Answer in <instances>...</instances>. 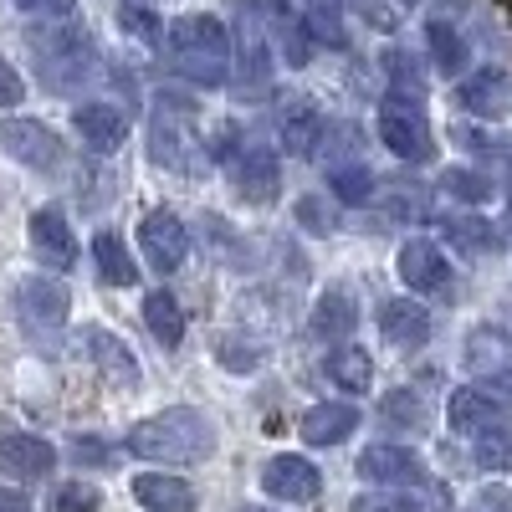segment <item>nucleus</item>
<instances>
[{"instance_id": "nucleus-23", "label": "nucleus", "mask_w": 512, "mask_h": 512, "mask_svg": "<svg viewBox=\"0 0 512 512\" xmlns=\"http://www.w3.org/2000/svg\"><path fill=\"white\" fill-rule=\"evenodd\" d=\"M144 323H149V333L159 338L164 349H175L180 338H185V308L169 292H149L144 297Z\"/></svg>"}, {"instance_id": "nucleus-40", "label": "nucleus", "mask_w": 512, "mask_h": 512, "mask_svg": "<svg viewBox=\"0 0 512 512\" xmlns=\"http://www.w3.org/2000/svg\"><path fill=\"white\" fill-rule=\"evenodd\" d=\"M21 11H31V16H67L77 0H16Z\"/></svg>"}, {"instance_id": "nucleus-30", "label": "nucleus", "mask_w": 512, "mask_h": 512, "mask_svg": "<svg viewBox=\"0 0 512 512\" xmlns=\"http://www.w3.org/2000/svg\"><path fill=\"white\" fill-rule=\"evenodd\" d=\"M472 461L482 466V472H512V436H507V431L477 436V441H472Z\"/></svg>"}, {"instance_id": "nucleus-34", "label": "nucleus", "mask_w": 512, "mask_h": 512, "mask_svg": "<svg viewBox=\"0 0 512 512\" xmlns=\"http://www.w3.org/2000/svg\"><path fill=\"white\" fill-rule=\"evenodd\" d=\"M344 6L364 21V26H374V31H395L400 21H395V6H384V0H344Z\"/></svg>"}, {"instance_id": "nucleus-21", "label": "nucleus", "mask_w": 512, "mask_h": 512, "mask_svg": "<svg viewBox=\"0 0 512 512\" xmlns=\"http://www.w3.org/2000/svg\"><path fill=\"white\" fill-rule=\"evenodd\" d=\"M359 323V308H354V297L344 287H328L318 297V308H313V333L318 338H349Z\"/></svg>"}, {"instance_id": "nucleus-1", "label": "nucleus", "mask_w": 512, "mask_h": 512, "mask_svg": "<svg viewBox=\"0 0 512 512\" xmlns=\"http://www.w3.org/2000/svg\"><path fill=\"white\" fill-rule=\"evenodd\" d=\"M128 451L144 456V461H164V466H190L205 461L216 451V420L195 405H175V410H159L149 420H139L128 431Z\"/></svg>"}, {"instance_id": "nucleus-44", "label": "nucleus", "mask_w": 512, "mask_h": 512, "mask_svg": "<svg viewBox=\"0 0 512 512\" xmlns=\"http://www.w3.org/2000/svg\"><path fill=\"white\" fill-rule=\"evenodd\" d=\"M400 6H420V0H400Z\"/></svg>"}, {"instance_id": "nucleus-5", "label": "nucleus", "mask_w": 512, "mask_h": 512, "mask_svg": "<svg viewBox=\"0 0 512 512\" xmlns=\"http://www.w3.org/2000/svg\"><path fill=\"white\" fill-rule=\"evenodd\" d=\"M139 246H144L154 272H180L190 256V236H185L180 216H169V210H149L139 221Z\"/></svg>"}, {"instance_id": "nucleus-27", "label": "nucleus", "mask_w": 512, "mask_h": 512, "mask_svg": "<svg viewBox=\"0 0 512 512\" xmlns=\"http://www.w3.org/2000/svg\"><path fill=\"white\" fill-rule=\"evenodd\" d=\"M379 415H384V425H395V431H425V400H420V390H395V395H384L379 400Z\"/></svg>"}, {"instance_id": "nucleus-36", "label": "nucleus", "mask_w": 512, "mask_h": 512, "mask_svg": "<svg viewBox=\"0 0 512 512\" xmlns=\"http://www.w3.org/2000/svg\"><path fill=\"white\" fill-rule=\"evenodd\" d=\"M384 72H390V77H400V82H410V88H420V82H425V72L415 67V57L410 52H400V47H384Z\"/></svg>"}, {"instance_id": "nucleus-37", "label": "nucleus", "mask_w": 512, "mask_h": 512, "mask_svg": "<svg viewBox=\"0 0 512 512\" xmlns=\"http://www.w3.org/2000/svg\"><path fill=\"white\" fill-rule=\"evenodd\" d=\"M26 98V82H21V72L0 57V108H11V103H21Z\"/></svg>"}, {"instance_id": "nucleus-28", "label": "nucleus", "mask_w": 512, "mask_h": 512, "mask_svg": "<svg viewBox=\"0 0 512 512\" xmlns=\"http://www.w3.org/2000/svg\"><path fill=\"white\" fill-rule=\"evenodd\" d=\"M328 185H333L338 200H349V205H364L374 195V175H369L364 164H333L328 169Z\"/></svg>"}, {"instance_id": "nucleus-26", "label": "nucleus", "mask_w": 512, "mask_h": 512, "mask_svg": "<svg viewBox=\"0 0 512 512\" xmlns=\"http://www.w3.org/2000/svg\"><path fill=\"white\" fill-rule=\"evenodd\" d=\"M93 262H98L103 282H113V287H134V277H139L134 256L123 251V241H118L113 231H98V236H93Z\"/></svg>"}, {"instance_id": "nucleus-4", "label": "nucleus", "mask_w": 512, "mask_h": 512, "mask_svg": "<svg viewBox=\"0 0 512 512\" xmlns=\"http://www.w3.org/2000/svg\"><path fill=\"white\" fill-rule=\"evenodd\" d=\"M359 477L364 482H379L384 492H400V487H420L425 482V461L410 451V446H395V441H379L359 456Z\"/></svg>"}, {"instance_id": "nucleus-24", "label": "nucleus", "mask_w": 512, "mask_h": 512, "mask_svg": "<svg viewBox=\"0 0 512 512\" xmlns=\"http://www.w3.org/2000/svg\"><path fill=\"white\" fill-rule=\"evenodd\" d=\"M328 379L338 384V390H369L374 384V359L359 349V344H344V349H333L328 354Z\"/></svg>"}, {"instance_id": "nucleus-14", "label": "nucleus", "mask_w": 512, "mask_h": 512, "mask_svg": "<svg viewBox=\"0 0 512 512\" xmlns=\"http://www.w3.org/2000/svg\"><path fill=\"white\" fill-rule=\"evenodd\" d=\"M31 246H36V256L47 267H72L77 262V236H72V226L57 216V210H36L31 216Z\"/></svg>"}, {"instance_id": "nucleus-29", "label": "nucleus", "mask_w": 512, "mask_h": 512, "mask_svg": "<svg viewBox=\"0 0 512 512\" xmlns=\"http://www.w3.org/2000/svg\"><path fill=\"white\" fill-rule=\"evenodd\" d=\"M466 364H472L477 374H502L507 369L502 338L497 333H472V338H466Z\"/></svg>"}, {"instance_id": "nucleus-12", "label": "nucleus", "mask_w": 512, "mask_h": 512, "mask_svg": "<svg viewBox=\"0 0 512 512\" xmlns=\"http://www.w3.org/2000/svg\"><path fill=\"white\" fill-rule=\"evenodd\" d=\"M52 466H57V451L41 436H26V431H6V436H0V472L36 482V477H47Z\"/></svg>"}, {"instance_id": "nucleus-35", "label": "nucleus", "mask_w": 512, "mask_h": 512, "mask_svg": "<svg viewBox=\"0 0 512 512\" xmlns=\"http://www.w3.org/2000/svg\"><path fill=\"white\" fill-rule=\"evenodd\" d=\"M118 16H123V31H128V36H139V41H149V47H154V41H159V16H154V11H139V6H123Z\"/></svg>"}, {"instance_id": "nucleus-2", "label": "nucleus", "mask_w": 512, "mask_h": 512, "mask_svg": "<svg viewBox=\"0 0 512 512\" xmlns=\"http://www.w3.org/2000/svg\"><path fill=\"white\" fill-rule=\"evenodd\" d=\"M379 139H384V149H390L395 159L420 164L425 154H431V123H425L420 103L405 98V93L384 98V103H379Z\"/></svg>"}, {"instance_id": "nucleus-22", "label": "nucleus", "mask_w": 512, "mask_h": 512, "mask_svg": "<svg viewBox=\"0 0 512 512\" xmlns=\"http://www.w3.org/2000/svg\"><path fill=\"white\" fill-rule=\"evenodd\" d=\"M82 344H88V359H93L103 374H113L118 384H134V379H139V364L128 359V349L118 344L113 333H103V328H88V333H82Z\"/></svg>"}, {"instance_id": "nucleus-42", "label": "nucleus", "mask_w": 512, "mask_h": 512, "mask_svg": "<svg viewBox=\"0 0 512 512\" xmlns=\"http://www.w3.org/2000/svg\"><path fill=\"white\" fill-rule=\"evenodd\" d=\"M492 384H497V390H502V405H512V364H507L502 374H492Z\"/></svg>"}, {"instance_id": "nucleus-33", "label": "nucleus", "mask_w": 512, "mask_h": 512, "mask_svg": "<svg viewBox=\"0 0 512 512\" xmlns=\"http://www.w3.org/2000/svg\"><path fill=\"white\" fill-rule=\"evenodd\" d=\"M349 512H425L415 497H405V492H369V497H359Z\"/></svg>"}, {"instance_id": "nucleus-38", "label": "nucleus", "mask_w": 512, "mask_h": 512, "mask_svg": "<svg viewBox=\"0 0 512 512\" xmlns=\"http://www.w3.org/2000/svg\"><path fill=\"white\" fill-rule=\"evenodd\" d=\"M297 221H303L308 231H318V236H328V231H333V221H328V210H323V200H313V195H308L303 205H297Z\"/></svg>"}, {"instance_id": "nucleus-39", "label": "nucleus", "mask_w": 512, "mask_h": 512, "mask_svg": "<svg viewBox=\"0 0 512 512\" xmlns=\"http://www.w3.org/2000/svg\"><path fill=\"white\" fill-rule=\"evenodd\" d=\"M472 512H512V492L507 487H482Z\"/></svg>"}, {"instance_id": "nucleus-13", "label": "nucleus", "mask_w": 512, "mask_h": 512, "mask_svg": "<svg viewBox=\"0 0 512 512\" xmlns=\"http://www.w3.org/2000/svg\"><path fill=\"white\" fill-rule=\"evenodd\" d=\"M379 333L400 349H415L431 338V308H420L415 297H390V303L379 308Z\"/></svg>"}, {"instance_id": "nucleus-20", "label": "nucleus", "mask_w": 512, "mask_h": 512, "mask_svg": "<svg viewBox=\"0 0 512 512\" xmlns=\"http://www.w3.org/2000/svg\"><path fill=\"white\" fill-rule=\"evenodd\" d=\"M436 226H441V236H446L456 251H466V256H492V251L502 246V236H497V226H492L487 216H441Z\"/></svg>"}, {"instance_id": "nucleus-41", "label": "nucleus", "mask_w": 512, "mask_h": 512, "mask_svg": "<svg viewBox=\"0 0 512 512\" xmlns=\"http://www.w3.org/2000/svg\"><path fill=\"white\" fill-rule=\"evenodd\" d=\"M0 512H31V502L21 492H11V487H0Z\"/></svg>"}, {"instance_id": "nucleus-17", "label": "nucleus", "mask_w": 512, "mask_h": 512, "mask_svg": "<svg viewBox=\"0 0 512 512\" xmlns=\"http://www.w3.org/2000/svg\"><path fill=\"white\" fill-rule=\"evenodd\" d=\"M359 431V410L354 405H313L303 415V441L308 446H338Z\"/></svg>"}, {"instance_id": "nucleus-11", "label": "nucleus", "mask_w": 512, "mask_h": 512, "mask_svg": "<svg viewBox=\"0 0 512 512\" xmlns=\"http://www.w3.org/2000/svg\"><path fill=\"white\" fill-rule=\"evenodd\" d=\"M72 123H77L82 144H88L93 154H113L128 139V113L113 108V103H77Z\"/></svg>"}, {"instance_id": "nucleus-43", "label": "nucleus", "mask_w": 512, "mask_h": 512, "mask_svg": "<svg viewBox=\"0 0 512 512\" xmlns=\"http://www.w3.org/2000/svg\"><path fill=\"white\" fill-rule=\"evenodd\" d=\"M77 456H82V461H108V451L93 446V441H77Z\"/></svg>"}, {"instance_id": "nucleus-8", "label": "nucleus", "mask_w": 512, "mask_h": 512, "mask_svg": "<svg viewBox=\"0 0 512 512\" xmlns=\"http://www.w3.org/2000/svg\"><path fill=\"white\" fill-rule=\"evenodd\" d=\"M169 41H175V52L180 57H205V62H221L231 52V26L221 16H180L175 26H169Z\"/></svg>"}, {"instance_id": "nucleus-16", "label": "nucleus", "mask_w": 512, "mask_h": 512, "mask_svg": "<svg viewBox=\"0 0 512 512\" xmlns=\"http://www.w3.org/2000/svg\"><path fill=\"white\" fill-rule=\"evenodd\" d=\"M400 277H405V287H415V292H436V287L451 282V267H446V256H441L436 241H405V251H400Z\"/></svg>"}, {"instance_id": "nucleus-31", "label": "nucleus", "mask_w": 512, "mask_h": 512, "mask_svg": "<svg viewBox=\"0 0 512 512\" xmlns=\"http://www.w3.org/2000/svg\"><path fill=\"white\" fill-rule=\"evenodd\" d=\"M441 185H446L456 200H466V205H487V200H492V180L477 175V169H446Z\"/></svg>"}, {"instance_id": "nucleus-19", "label": "nucleus", "mask_w": 512, "mask_h": 512, "mask_svg": "<svg viewBox=\"0 0 512 512\" xmlns=\"http://www.w3.org/2000/svg\"><path fill=\"white\" fill-rule=\"evenodd\" d=\"M277 139L287 154H313L318 139H323V113L313 103H287L282 118H277Z\"/></svg>"}, {"instance_id": "nucleus-7", "label": "nucleus", "mask_w": 512, "mask_h": 512, "mask_svg": "<svg viewBox=\"0 0 512 512\" xmlns=\"http://www.w3.org/2000/svg\"><path fill=\"white\" fill-rule=\"evenodd\" d=\"M67 308H72V297H67V287L62 282H52V277H26L21 287H16V313H21V323L26 328H62L67 323Z\"/></svg>"}, {"instance_id": "nucleus-32", "label": "nucleus", "mask_w": 512, "mask_h": 512, "mask_svg": "<svg viewBox=\"0 0 512 512\" xmlns=\"http://www.w3.org/2000/svg\"><path fill=\"white\" fill-rule=\"evenodd\" d=\"M98 507H103V497L88 482H67L52 492V512H98Z\"/></svg>"}, {"instance_id": "nucleus-25", "label": "nucleus", "mask_w": 512, "mask_h": 512, "mask_svg": "<svg viewBox=\"0 0 512 512\" xmlns=\"http://www.w3.org/2000/svg\"><path fill=\"white\" fill-rule=\"evenodd\" d=\"M425 47H431V67L441 77H456L466 67V41H461V31L451 21H431V26H425Z\"/></svg>"}, {"instance_id": "nucleus-3", "label": "nucleus", "mask_w": 512, "mask_h": 512, "mask_svg": "<svg viewBox=\"0 0 512 512\" xmlns=\"http://www.w3.org/2000/svg\"><path fill=\"white\" fill-rule=\"evenodd\" d=\"M0 149L21 159L26 169H57L62 164V139L36 118H6L0 123Z\"/></svg>"}, {"instance_id": "nucleus-15", "label": "nucleus", "mask_w": 512, "mask_h": 512, "mask_svg": "<svg viewBox=\"0 0 512 512\" xmlns=\"http://www.w3.org/2000/svg\"><path fill=\"white\" fill-rule=\"evenodd\" d=\"M236 185H241V195H246L251 205L277 200V190H282L277 154H272V149H241V159H236Z\"/></svg>"}, {"instance_id": "nucleus-10", "label": "nucleus", "mask_w": 512, "mask_h": 512, "mask_svg": "<svg viewBox=\"0 0 512 512\" xmlns=\"http://www.w3.org/2000/svg\"><path fill=\"white\" fill-rule=\"evenodd\" d=\"M507 425V405L497 400V395H487V390H456L451 395V431H461V436H492V431H502Z\"/></svg>"}, {"instance_id": "nucleus-6", "label": "nucleus", "mask_w": 512, "mask_h": 512, "mask_svg": "<svg viewBox=\"0 0 512 512\" xmlns=\"http://www.w3.org/2000/svg\"><path fill=\"white\" fill-rule=\"evenodd\" d=\"M456 103L477 118H507L512 113V72L507 67H477L472 77H461L456 88Z\"/></svg>"}, {"instance_id": "nucleus-18", "label": "nucleus", "mask_w": 512, "mask_h": 512, "mask_svg": "<svg viewBox=\"0 0 512 512\" xmlns=\"http://www.w3.org/2000/svg\"><path fill=\"white\" fill-rule=\"evenodd\" d=\"M134 497L149 512H195V487L180 477H164V472H144L134 477Z\"/></svg>"}, {"instance_id": "nucleus-9", "label": "nucleus", "mask_w": 512, "mask_h": 512, "mask_svg": "<svg viewBox=\"0 0 512 512\" xmlns=\"http://www.w3.org/2000/svg\"><path fill=\"white\" fill-rule=\"evenodd\" d=\"M262 487L277 502H313L323 492V477H318V466L303 461V456H272L262 466Z\"/></svg>"}]
</instances>
